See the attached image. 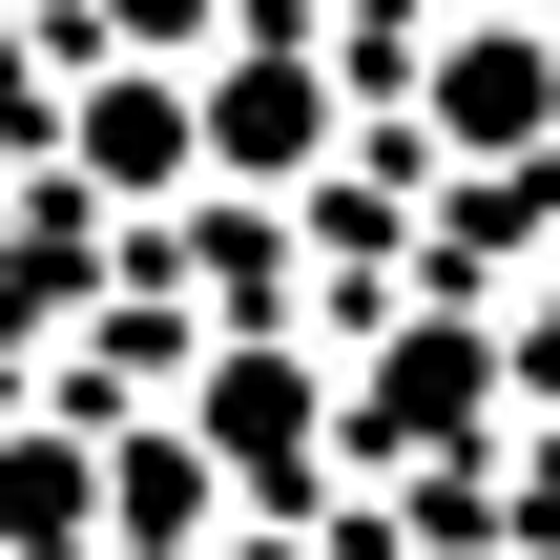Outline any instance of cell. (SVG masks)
Listing matches in <instances>:
<instances>
[{
  "label": "cell",
  "instance_id": "cell-1",
  "mask_svg": "<svg viewBox=\"0 0 560 560\" xmlns=\"http://www.w3.org/2000/svg\"><path fill=\"white\" fill-rule=\"evenodd\" d=\"M436 104H457V145H520V125H540V62H520V42H457Z\"/></svg>",
  "mask_w": 560,
  "mask_h": 560
}]
</instances>
